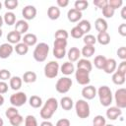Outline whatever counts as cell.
Wrapping results in <instances>:
<instances>
[{"label": "cell", "mask_w": 126, "mask_h": 126, "mask_svg": "<svg viewBox=\"0 0 126 126\" xmlns=\"http://www.w3.org/2000/svg\"><path fill=\"white\" fill-rule=\"evenodd\" d=\"M58 108V101L55 97H49L44 105L42 106L40 112H39V115L42 119L44 120H48L49 118L52 117V115L55 113V111L57 110Z\"/></svg>", "instance_id": "6da1fadb"}, {"label": "cell", "mask_w": 126, "mask_h": 126, "mask_svg": "<svg viewBox=\"0 0 126 126\" xmlns=\"http://www.w3.org/2000/svg\"><path fill=\"white\" fill-rule=\"evenodd\" d=\"M96 94L99 97V102L102 106L108 107L112 102V93L109 87L101 86L96 91Z\"/></svg>", "instance_id": "7a4b0ae2"}, {"label": "cell", "mask_w": 126, "mask_h": 126, "mask_svg": "<svg viewBox=\"0 0 126 126\" xmlns=\"http://www.w3.org/2000/svg\"><path fill=\"white\" fill-rule=\"evenodd\" d=\"M48 52H49V46L47 43L45 42H40L38 44H36L34 50H33V53H32V56L34 58L35 61L37 62H43L46 60L47 58V55H48Z\"/></svg>", "instance_id": "3957f363"}, {"label": "cell", "mask_w": 126, "mask_h": 126, "mask_svg": "<svg viewBox=\"0 0 126 126\" xmlns=\"http://www.w3.org/2000/svg\"><path fill=\"white\" fill-rule=\"evenodd\" d=\"M75 109H76V114L78 115V117L82 119L88 118L91 114L90 105L85 99H78L75 103Z\"/></svg>", "instance_id": "277c9868"}, {"label": "cell", "mask_w": 126, "mask_h": 126, "mask_svg": "<svg viewBox=\"0 0 126 126\" xmlns=\"http://www.w3.org/2000/svg\"><path fill=\"white\" fill-rule=\"evenodd\" d=\"M72 84L73 82L69 77H62L58 79V81L56 82L55 89L59 94H66L70 91Z\"/></svg>", "instance_id": "5b68a950"}, {"label": "cell", "mask_w": 126, "mask_h": 126, "mask_svg": "<svg viewBox=\"0 0 126 126\" xmlns=\"http://www.w3.org/2000/svg\"><path fill=\"white\" fill-rule=\"evenodd\" d=\"M59 64L56 61H49L44 66V76L48 79H53L58 75L59 72Z\"/></svg>", "instance_id": "8992f818"}, {"label": "cell", "mask_w": 126, "mask_h": 126, "mask_svg": "<svg viewBox=\"0 0 126 126\" xmlns=\"http://www.w3.org/2000/svg\"><path fill=\"white\" fill-rule=\"evenodd\" d=\"M28 100L27 94L24 92H17L10 96V103L14 107H20L23 106Z\"/></svg>", "instance_id": "52a82bcc"}, {"label": "cell", "mask_w": 126, "mask_h": 126, "mask_svg": "<svg viewBox=\"0 0 126 126\" xmlns=\"http://www.w3.org/2000/svg\"><path fill=\"white\" fill-rule=\"evenodd\" d=\"M114 99L116 103V107L123 109L126 107V90L124 88H120L115 92Z\"/></svg>", "instance_id": "ba28073f"}, {"label": "cell", "mask_w": 126, "mask_h": 126, "mask_svg": "<svg viewBox=\"0 0 126 126\" xmlns=\"http://www.w3.org/2000/svg\"><path fill=\"white\" fill-rule=\"evenodd\" d=\"M75 78L78 84L82 86H87L90 83V72L83 70V69H77L75 73Z\"/></svg>", "instance_id": "9c48e42d"}, {"label": "cell", "mask_w": 126, "mask_h": 126, "mask_svg": "<svg viewBox=\"0 0 126 126\" xmlns=\"http://www.w3.org/2000/svg\"><path fill=\"white\" fill-rule=\"evenodd\" d=\"M36 8L32 5H27L22 10V15L26 21H30L35 18L36 16Z\"/></svg>", "instance_id": "30bf717a"}, {"label": "cell", "mask_w": 126, "mask_h": 126, "mask_svg": "<svg viewBox=\"0 0 126 126\" xmlns=\"http://www.w3.org/2000/svg\"><path fill=\"white\" fill-rule=\"evenodd\" d=\"M82 95L85 99L87 100H91L93 98H94V96L96 95V89L94 86H90L87 85L86 87L83 88L82 90Z\"/></svg>", "instance_id": "8fae6325"}, {"label": "cell", "mask_w": 126, "mask_h": 126, "mask_svg": "<svg viewBox=\"0 0 126 126\" xmlns=\"http://www.w3.org/2000/svg\"><path fill=\"white\" fill-rule=\"evenodd\" d=\"M14 51V47L12 46V44L6 42V43H2L0 45V58L2 59H6L8 57L11 56V54Z\"/></svg>", "instance_id": "7c38bea8"}, {"label": "cell", "mask_w": 126, "mask_h": 126, "mask_svg": "<svg viewBox=\"0 0 126 126\" xmlns=\"http://www.w3.org/2000/svg\"><path fill=\"white\" fill-rule=\"evenodd\" d=\"M121 115H122V110L116 106H110L106 110V117L110 120H116Z\"/></svg>", "instance_id": "4fadbf2b"}, {"label": "cell", "mask_w": 126, "mask_h": 126, "mask_svg": "<svg viewBox=\"0 0 126 126\" xmlns=\"http://www.w3.org/2000/svg\"><path fill=\"white\" fill-rule=\"evenodd\" d=\"M82 16H83L82 15V12H80V11L74 9V8L70 9L68 11V13H67V18H68L69 22H71V23H77V22H79L82 19Z\"/></svg>", "instance_id": "5bb4252c"}, {"label": "cell", "mask_w": 126, "mask_h": 126, "mask_svg": "<svg viewBox=\"0 0 126 126\" xmlns=\"http://www.w3.org/2000/svg\"><path fill=\"white\" fill-rule=\"evenodd\" d=\"M116 67H117L116 60L113 59V58H108V59H106V62L104 64V67H103L102 70L106 74H112L116 70Z\"/></svg>", "instance_id": "9a60e30c"}, {"label": "cell", "mask_w": 126, "mask_h": 126, "mask_svg": "<svg viewBox=\"0 0 126 126\" xmlns=\"http://www.w3.org/2000/svg\"><path fill=\"white\" fill-rule=\"evenodd\" d=\"M29 30V24L26 20H19L15 24V31L18 32L21 35L26 33Z\"/></svg>", "instance_id": "2e32d148"}, {"label": "cell", "mask_w": 126, "mask_h": 126, "mask_svg": "<svg viewBox=\"0 0 126 126\" xmlns=\"http://www.w3.org/2000/svg\"><path fill=\"white\" fill-rule=\"evenodd\" d=\"M7 40H8V43L10 44H18L22 40V35L18 32L12 31L7 34Z\"/></svg>", "instance_id": "e0dca14e"}, {"label": "cell", "mask_w": 126, "mask_h": 126, "mask_svg": "<svg viewBox=\"0 0 126 126\" xmlns=\"http://www.w3.org/2000/svg\"><path fill=\"white\" fill-rule=\"evenodd\" d=\"M67 56H68L69 62H71V63L76 62L79 60V57L81 56V51L77 47H71L67 53Z\"/></svg>", "instance_id": "ac0fdd59"}, {"label": "cell", "mask_w": 126, "mask_h": 126, "mask_svg": "<svg viewBox=\"0 0 126 126\" xmlns=\"http://www.w3.org/2000/svg\"><path fill=\"white\" fill-rule=\"evenodd\" d=\"M60 71H61V73H62L63 75L69 76V75H71V74L74 73V71H75V66H74L73 63L67 61V62H64V63L61 65Z\"/></svg>", "instance_id": "d6986e66"}, {"label": "cell", "mask_w": 126, "mask_h": 126, "mask_svg": "<svg viewBox=\"0 0 126 126\" xmlns=\"http://www.w3.org/2000/svg\"><path fill=\"white\" fill-rule=\"evenodd\" d=\"M94 27H95V30L98 32V33L99 32H105L107 31V28H108L107 22L102 18H98L95 20Z\"/></svg>", "instance_id": "ffe728a7"}, {"label": "cell", "mask_w": 126, "mask_h": 126, "mask_svg": "<svg viewBox=\"0 0 126 126\" xmlns=\"http://www.w3.org/2000/svg\"><path fill=\"white\" fill-rule=\"evenodd\" d=\"M23 42L25 44H27L28 46H32V45H35L36 44V41H37V37L35 34L33 33H26L24 35V37L22 38Z\"/></svg>", "instance_id": "44dd1931"}, {"label": "cell", "mask_w": 126, "mask_h": 126, "mask_svg": "<svg viewBox=\"0 0 126 126\" xmlns=\"http://www.w3.org/2000/svg\"><path fill=\"white\" fill-rule=\"evenodd\" d=\"M77 69H83L88 72H91L93 69V65L88 59H79L77 63Z\"/></svg>", "instance_id": "7402d4cb"}, {"label": "cell", "mask_w": 126, "mask_h": 126, "mask_svg": "<svg viewBox=\"0 0 126 126\" xmlns=\"http://www.w3.org/2000/svg\"><path fill=\"white\" fill-rule=\"evenodd\" d=\"M47 16L50 20H57L60 17V9L56 6H50L47 10Z\"/></svg>", "instance_id": "603a6c76"}, {"label": "cell", "mask_w": 126, "mask_h": 126, "mask_svg": "<svg viewBox=\"0 0 126 126\" xmlns=\"http://www.w3.org/2000/svg\"><path fill=\"white\" fill-rule=\"evenodd\" d=\"M95 38H96V41L101 45H107L110 42V35L106 32H99Z\"/></svg>", "instance_id": "cb8c5ba5"}, {"label": "cell", "mask_w": 126, "mask_h": 126, "mask_svg": "<svg viewBox=\"0 0 126 126\" xmlns=\"http://www.w3.org/2000/svg\"><path fill=\"white\" fill-rule=\"evenodd\" d=\"M22 81H24L27 84H31V83H34L36 81V74L32 71H27L24 73Z\"/></svg>", "instance_id": "d4e9b609"}, {"label": "cell", "mask_w": 126, "mask_h": 126, "mask_svg": "<svg viewBox=\"0 0 126 126\" xmlns=\"http://www.w3.org/2000/svg\"><path fill=\"white\" fill-rule=\"evenodd\" d=\"M22 83H23L22 78H20V77H18V76L11 77V79H10V87H11V89L14 90V91L20 90L21 87H22Z\"/></svg>", "instance_id": "484cf974"}, {"label": "cell", "mask_w": 126, "mask_h": 126, "mask_svg": "<svg viewBox=\"0 0 126 126\" xmlns=\"http://www.w3.org/2000/svg\"><path fill=\"white\" fill-rule=\"evenodd\" d=\"M60 105L61 107L64 109V110H71L74 103H73V100L71 97L69 96H63L60 100Z\"/></svg>", "instance_id": "4316f807"}, {"label": "cell", "mask_w": 126, "mask_h": 126, "mask_svg": "<svg viewBox=\"0 0 126 126\" xmlns=\"http://www.w3.org/2000/svg\"><path fill=\"white\" fill-rule=\"evenodd\" d=\"M3 21H4V23H5L6 25L12 26V25L16 24V15H15L13 12H11V11L6 12V13L4 14Z\"/></svg>", "instance_id": "83f0119b"}, {"label": "cell", "mask_w": 126, "mask_h": 126, "mask_svg": "<svg viewBox=\"0 0 126 126\" xmlns=\"http://www.w3.org/2000/svg\"><path fill=\"white\" fill-rule=\"evenodd\" d=\"M94 52H95V48L94 45H85L81 50V54L86 58L92 57L94 54Z\"/></svg>", "instance_id": "f1b7e54d"}, {"label": "cell", "mask_w": 126, "mask_h": 126, "mask_svg": "<svg viewBox=\"0 0 126 126\" xmlns=\"http://www.w3.org/2000/svg\"><path fill=\"white\" fill-rule=\"evenodd\" d=\"M77 27L84 32V34L85 33H88L91 31V29H92V25H91L90 21H88V20H82V21H80L79 24L77 25Z\"/></svg>", "instance_id": "f546056e"}, {"label": "cell", "mask_w": 126, "mask_h": 126, "mask_svg": "<svg viewBox=\"0 0 126 126\" xmlns=\"http://www.w3.org/2000/svg\"><path fill=\"white\" fill-rule=\"evenodd\" d=\"M14 50L19 55H26L28 53V51H29V46L27 44H25L24 42H19L14 47Z\"/></svg>", "instance_id": "4dcf8cb0"}, {"label": "cell", "mask_w": 126, "mask_h": 126, "mask_svg": "<svg viewBox=\"0 0 126 126\" xmlns=\"http://www.w3.org/2000/svg\"><path fill=\"white\" fill-rule=\"evenodd\" d=\"M112 82L115 85H118V86L123 85L125 83V75H122L121 73L115 71L112 75Z\"/></svg>", "instance_id": "1f68e13d"}, {"label": "cell", "mask_w": 126, "mask_h": 126, "mask_svg": "<svg viewBox=\"0 0 126 126\" xmlns=\"http://www.w3.org/2000/svg\"><path fill=\"white\" fill-rule=\"evenodd\" d=\"M29 103H30V105H31L32 107H33V108H38V107H40L41 104H42V99H41V97L38 96V95H32V96L30 97V99H29Z\"/></svg>", "instance_id": "d6a6232c"}, {"label": "cell", "mask_w": 126, "mask_h": 126, "mask_svg": "<svg viewBox=\"0 0 126 126\" xmlns=\"http://www.w3.org/2000/svg\"><path fill=\"white\" fill-rule=\"evenodd\" d=\"M106 57L103 56V55H97L96 57H94V66L97 68V69H103L104 67V64L106 62Z\"/></svg>", "instance_id": "836d02e7"}, {"label": "cell", "mask_w": 126, "mask_h": 126, "mask_svg": "<svg viewBox=\"0 0 126 126\" xmlns=\"http://www.w3.org/2000/svg\"><path fill=\"white\" fill-rule=\"evenodd\" d=\"M74 6H75L74 9H76V10L82 12V11H84V10H86V9L88 8V6H89V2L86 1V0H77V1L75 2Z\"/></svg>", "instance_id": "e575fe53"}, {"label": "cell", "mask_w": 126, "mask_h": 126, "mask_svg": "<svg viewBox=\"0 0 126 126\" xmlns=\"http://www.w3.org/2000/svg\"><path fill=\"white\" fill-rule=\"evenodd\" d=\"M9 121H10V124H11L12 126H20V125L23 123L24 118H23V116H22L21 114L18 113V114H16L15 116H13L12 118H10Z\"/></svg>", "instance_id": "d590c367"}, {"label": "cell", "mask_w": 126, "mask_h": 126, "mask_svg": "<svg viewBox=\"0 0 126 126\" xmlns=\"http://www.w3.org/2000/svg\"><path fill=\"white\" fill-rule=\"evenodd\" d=\"M55 39H67L68 36H69V33L66 30H63V29H59L55 32Z\"/></svg>", "instance_id": "8d00e7d4"}, {"label": "cell", "mask_w": 126, "mask_h": 126, "mask_svg": "<svg viewBox=\"0 0 126 126\" xmlns=\"http://www.w3.org/2000/svg\"><path fill=\"white\" fill-rule=\"evenodd\" d=\"M53 56L57 59H62L66 55V48H58L53 47Z\"/></svg>", "instance_id": "74e56055"}, {"label": "cell", "mask_w": 126, "mask_h": 126, "mask_svg": "<svg viewBox=\"0 0 126 126\" xmlns=\"http://www.w3.org/2000/svg\"><path fill=\"white\" fill-rule=\"evenodd\" d=\"M93 124H94L93 126H105L106 121L102 115H96L93 119Z\"/></svg>", "instance_id": "f35d334b"}, {"label": "cell", "mask_w": 126, "mask_h": 126, "mask_svg": "<svg viewBox=\"0 0 126 126\" xmlns=\"http://www.w3.org/2000/svg\"><path fill=\"white\" fill-rule=\"evenodd\" d=\"M83 41L85 45H94V43L96 42V38L93 34H86L83 37Z\"/></svg>", "instance_id": "ab89813d"}, {"label": "cell", "mask_w": 126, "mask_h": 126, "mask_svg": "<svg viewBox=\"0 0 126 126\" xmlns=\"http://www.w3.org/2000/svg\"><path fill=\"white\" fill-rule=\"evenodd\" d=\"M25 126H37L36 118L33 115H27L25 118Z\"/></svg>", "instance_id": "60d3db41"}, {"label": "cell", "mask_w": 126, "mask_h": 126, "mask_svg": "<svg viewBox=\"0 0 126 126\" xmlns=\"http://www.w3.org/2000/svg\"><path fill=\"white\" fill-rule=\"evenodd\" d=\"M18 1L17 0H5L4 2V6L8 9V10H14L18 7Z\"/></svg>", "instance_id": "b9f144b4"}, {"label": "cell", "mask_w": 126, "mask_h": 126, "mask_svg": "<svg viewBox=\"0 0 126 126\" xmlns=\"http://www.w3.org/2000/svg\"><path fill=\"white\" fill-rule=\"evenodd\" d=\"M71 36L74 38H81L84 36V32L76 26L71 30Z\"/></svg>", "instance_id": "7bdbcfd3"}, {"label": "cell", "mask_w": 126, "mask_h": 126, "mask_svg": "<svg viewBox=\"0 0 126 126\" xmlns=\"http://www.w3.org/2000/svg\"><path fill=\"white\" fill-rule=\"evenodd\" d=\"M18 113H19V111H18L17 107H14V106L8 107V108L6 109V111H5V115H6V117H7L8 119L12 118L13 116H15V115L18 114Z\"/></svg>", "instance_id": "ee69618b"}, {"label": "cell", "mask_w": 126, "mask_h": 126, "mask_svg": "<svg viewBox=\"0 0 126 126\" xmlns=\"http://www.w3.org/2000/svg\"><path fill=\"white\" fill-rule=\"evenodd\" d=\"M102 10V15L105 17V18H112L113 17V15H114V10L112 9V8H110L108 5L106 6V7H104L103 9H101Z\"/></svg>", "instance_id": "f6af8a7d"}, {"label": "cell", "mask_w": 126, "mask_h": 126, "mask_svg": "<svg viewBox=\"0 0 126 126\" xmlns=\"http://www.w3.org/2000/svg\"><path fill=\"white\" fill-rule=\"evenodd\" d=\"M123 4V1L122 0H109L108 1V6L110 8H112L114 11L118 8H120Z\"/></svg>", "instance_id": "bcb514c9"}, {"label": "cell", "mask_w": 126, "mask_h": 126, "mask_svg": "<svg viewBox=\"0 0 126 126\" xmlns=\"http://www.w3.org/2000/svg\"><path fill=\"white\" fill-rule=\"evenodd\" d=\"M11 79V73L9 70L7 69H1L0 70V80L1 81H6V80H10Z\"/></svg>", "instance_id": "7dc6e473"}, {"label": "cell", "mask_w": 126, "mask_h": 126, "mask_svg": "<svg viewBox=\"0 0 126 126\" xmlns=\"http://www.w3.org/2000/svg\"><path fill=\"white\" fill-rule=\"evenodd\" d=\"M54 47L58 48H66L67 46V39H55L53 43Z\"/></svg>", "instance_id": "c3c4849f"}, {"label": "cell", "mask_w": 126, "mask_h": 126, "mask_svg": "<svg viewBox=\"0 0 126 126\" xmlns=\"http://www.w3.org/2000/svg\"><path fill=\"white\" fill-rule=\"evenodd\" d=\"M94 5L96 6L97 8L103 9L104 7H106L108 5V1L107 0H94Z\"/></svg>", "instance_id": "681fc988"}, {"label": "cell", "mask_w": 126, "mask_h": 126, "mask_svg": "<svg viewBox=\"0 0 126 126\" xmlns=\"http://www.w3.org/2000/svg\"><path fill=\"white\" fill-rule=\"evenodd\" d=\"M117 55H118V57H119L120 59H122V61L125 60V59H126V47H125V46L119 47V48L117 49Z\"/></svg>", "instance_id": "f907efd6"}, {"label": "cell", "mask_w": 126, "mask_h": 126, "mask_svg": "<svg viewBox=\"0 0 126 126\" xmlns=\"http://www.w3.org/2000/svg\"><path fill=\"white\" fill-rule=\"evenodd\" d=\"M117 72L121 73L122 75H125L126 76V61L123 60L119 65H118V70Z\"/></svg>", "instance_id": "816d5d0a"}, {"label": "cell", "mask_w": 126, "mask_h": 126, "mask_svg": "<svg viewBox=\"0 0 126 126\" xmlns=\"http://www.w3.org/2000/svg\"><path fill=\"white\" fill-rule=\"evenodd\" d=\"M55 126H70V121L67 118H61L56 122Z\"/></svg>", "instance_id": "f5cc1de1"}, {"label": "cell", "mask_w": 126, "mask_h": 126, "mask_svg": "<svg viewBox=\"0 0 126 126\" xmlns=\"http://www.w3.org/2000/svg\"><path fill=\"white\" fill-rule=\"evenodd\" d=\"M8 92V84L4 81H0V94H6Z\"/></svg>", "instance_id": "db71d44e"}, {"label": "cell", "mask_w": 126, "mask_h": 126, "mask_svg": "<svg viewBox=\"0 0 126 126\" xmlns=\"http://www.w3.org/2000/svg\"><path fill=\"white\" fill-rule=\"evenodd\" d=\"M118 32L122 36H126V24H121L118 27Z\"/></svg>", "instance_id": "11a10c76"}, {"label": "cell", "mask_w": 126, "mask_h": 126, "mask_svg": "<svg viewBox=\"0 0 126 126\" xmlns=\"http://www.w3.org/2000/svg\"><path fill=\"white\" fill-rule=\"evenodd\" d=\"M68 4H69V1H68V0H57V5H58V7H60V8H64V7H66Z\"/></svg>", "instance_id": "9f6ffc18"}, {"label": "cell", "mask_w": 126, "mask_h": 126, "mask_svg": "<svg viewBox=\"0 0 126 126\" xmlns=\"http://www.w3.org/2000/svg\"><path fill=\"white\" fill-rule=\"evenodd\" d=\"M40 126H53V124L48 120H44L43 122L40 123Z\"/></svg>", "instance_id": "6f0895ef"}, {"label": "cell", "mask_w": 126, "mask_h": 126, "mask_svg": "<svg viewBox=\"0 0 126 126\" xmlns=\"http://www.w3.org/2000/svg\"><path fill=\"white\" fill-rule=\"evenodd\" d=\"M121 17H122V19L126 20V7H123L121 9Z\"/></svg>", "instance_id": "680465c9"}, {"label": "cell", "mask_w": 126, "mask_h": 126, "mask_svg": "<svg viewBox=\"0 0 126 126\" xmlns=\"http://www.w3.org/2000/svg\"><path fill=\"white\" fill-rule=\"evenodd\" d=\"M3 103H4V96L2 94H0V106L3 105Z\"/></svg>", "instance_id": "91938a15"}, {"label": "cell", "mask_w": 126, "mask_h": 126, "mask_svg": "<svg viewBox=\"0 0 126 126\" xmlns=\"http://www.w3.org/2000/svg\"><path fill=\"white\" fill-rule=\"evenodd\" d=\"M3 22H4V21H3V18H2L1 16H0V29H1L2 25H3Z\"/></svg>", "instance_id": "94428289"}, {"label": "cell", "mask_w": 126, "mask_h": 126, "mask_svg": "<svg viewBox=\"0 0 126 126\" xmlns=\"http://www.w3.org/2000/svg\"><path fill=\"white\" fill-rule=\"evenodd\" d=\"M4 125V121H3V119L0 117V126H3Z\"/></svg>", "instance_id": "6125c7cd"}, {"label": "cell", "mask_w": 126, "mask_h": 126, "mask_svg": "<svg viewBox=\"0 0 126 126\" xmlns=\"http://www.w3.org/2000/svg\"><path fill=\"white\" fill-rule=\"evenodd\" d=\"M2 33H3V32H2V30H1V29H0V37H1V36H2Z\"/></svg>", "instance_id": "be15d7a7"}, {"label": "cell", "mask_w": 126, "mask_h": 126, "mask_svg": "<svg viewBox=\"0 0 126 126\" xmlns=\"http://www.w3.org/2000/svg\"><path fill=\"white\" fill-rule=\"evenodd\" d=\"M105 126H114V125H112V124H105Z\"/></svg>", "instance_id": "e7e4bbea"}, {"label": "cell", "mask_w": 126, "mask_h": 126, "mask_svg": "<svg viewBox=\"0 0 126 126\" xmlns=\"http://www.w3.org/2000/svg\"><path fill=\"white\" fill-rule=\"evenodd\" d=\"M1 9H2V3L0 2V10H1Z\"/></svg>", "instance_id": "03108f58"}]
</instances>
